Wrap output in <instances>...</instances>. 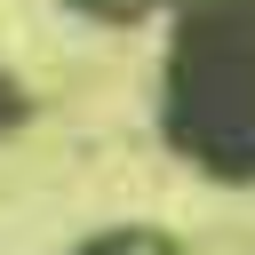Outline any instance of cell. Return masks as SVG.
Instances as JSON below:
<instances>
[{
    "label": "cell",
    "instance_id": "obj_1",
    "mask_svg": "<svg viewBox=\"0 0 255 255\" xmlns=\"http://www.w3.org/2000/svg\"><path fill=\"white\" fill-rule=\"evenodd\" d=\"M159 128L215 183H255V0H183Z\"/></svg>",
    "mask_w": 255,
    "mask_h": 255
},
{
    "label": "cell",
    "instance_id": "obj_2",
    "mask_svg": "<svg viewBox=\"0 0 255 255\" xmlns=\"http://www.w3.org/2000/svg\"><path fill=\"white\" fill-rule=\"evenodd\" d=\"M72 255H175V239H167V231H143V223H120V231L80 239Z\"/></svg>",
    "mask_w": 255,
    "mask_h": 255
},
{
    "label": "cell",
    "instance_id": "obj_3",
    "mask_svg": "<svg viewBox=\"0 0 255 255\" xmlns=\"http://www.w3.org/2000/svg\"><path fill=\"white\" fill-rule=\"evenodd\" d=\"M24 112H32V96H24V80L0 64V135H8V128H24Z\"/></svg>",
    "mask_w": 255,
    "mask_h": 255
},
{
    "label": "cell",
    "instance_id": "obj_4",
    "mask_svg": "<svg viewBox=\"0 0 255 255\" xmlns=\"http://www.w3.org/2000/svg\"><path fill=\"white\" fill-rule=\"evenodd\" d=\"M72 8H88V16H112V24H120V16H143V8H159V0H72Z\"/></svg>",
    "mask_w": 255,
    "mask_h": 255
}]
</instances>
